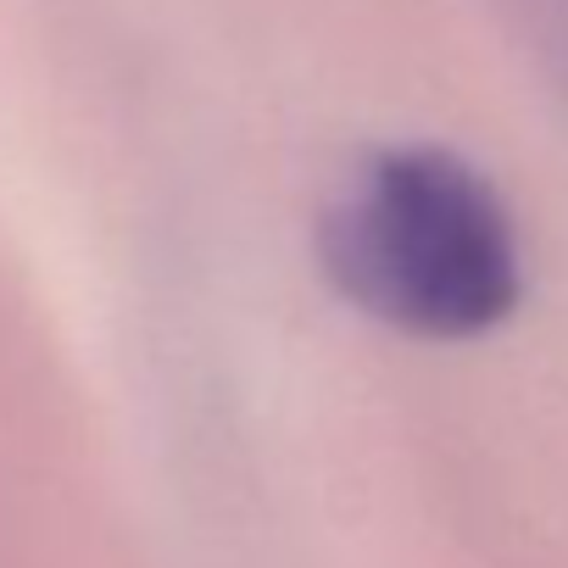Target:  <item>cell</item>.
I'll return each mask as SVG.
<instances>
[{"instance_id":"obj_1","label":"cell","mask_w":568,"mask_h":568,"mask_svg":"<svg viewBox=\"0 0 568 568\" xmlns=\"http://www.w3.org/2000/svg\"><path fill=\"white\" fill-rule=\"evenodd\" d=\"M329 267L368 313L446 341L490 329L518 296L513 229L446 151H385L329 217Z\"/></svg>"}]
</instances>
